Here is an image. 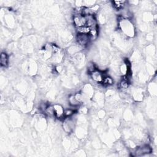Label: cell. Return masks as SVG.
<instances>
[{"label": "cell", "instance_id": "6da1fadb", "mask_svg": "<svg viewBox=\"0 0 157 157\" xmlns=\"http://www.w3.org/2000/svg\"><path fill=\"white\" fill-rule=\"evenodd\" d=\"M120 27L124 35L133 37L135 35V30L133 23L129 20H122L120 21Z\"/></svg>", "mask_w": 157, "mask_h": 157}, {"label": "cell", "instance_id": "7a4b0ae2", "mask_svg": "<svg viewBox=\"0 0 157 157\" xmlns=\"http://www.w3.org/2000/svg\"><path fill=\"white\" fill-rule=\"evenodd\" d=\"M76 41L77 44L81 48H85L91 42L89 34H77Z\"/></svg>", "mask_w": 157, "mask_h": 157}, {"label": "cell", "instance_id": "3957f363", "mask_svg": "<svg viewBox=\"0 0 157 157\" xmlns=\"http://www.w3.org/2000/svg\"><path fill=\"white\" fill-rule=\"evenodd\" d=\"M152 152V148L148 144H143V145H141L138 148H136L135 151V155L134 156H144L146 155H148L151 153Z\"/></svg>", "mask_w": 157, "mask_h": 157}, {"label": "cell", "instance_id": "277c9868", "mask_svg": "<svg viewBox=\"0 0 157 157\" xmlns=\"http://www.w3.org/2000/svg\"><path fill=\"white\" fill-rule=\"evenodd\" d=\"M63 128L64 131L67 133H72L75 128V121L71 117L66 118L63 123Z\"/></svg>", "mask_w": 157, "mask_h": 157}, {"label": "cell", "instance_id": "5b68a950", "mask_svg": "<svg viewBox=\"0 0 157 157\" xmlns=\"http://www.w3.org/2000/svg\"><path fill=\"white\" fill-rule=\"evenodd\" d=\"M73 23L76 28L86 26V18L83 15H75L73 18Z\"/></svg>", "mask_w": 157, "mask_h": 157}, {"label": "cell", "instance_id": "8992f818", "mask_svg": "<svg viewBox=\"0 0 157 157\" xmlns=\"http://www.w3.org/2000/svg\"><path fill=\"white\" fill-rule=\"evenodd\" d=\"M89 74L91 79L94 82H95L98 84V83L101 84L102 81H103V78L104 77V73L98 69H96L95 71H94L90 73Z\"/></svg>", "mask_w": 157, "mask_h": 157}, {"label": "cell", "instance_id": "52a82bcc", "mask_svg": "<svg viewBox=\"0 0 157 157\" xmlns=\"http://www.w3.org/2000/svg\"><path fill=\"white\" fill-rule=\"evenodd\" d=\"M86 18V26L91 29L98 28L97 20L95 15H87Z\"/></svg>", "mask_w": 157, "mask_h": 157}, {"label": "cell", "instance_id": "ba28073f", "mask_svg": "<svg viewBox=\"0 0 157 157\" xmlns=\"http://www.w3.org/2000/svg\"><path fill=\"white\" fill-rule=\"evenodd\" d=\"M54 111H55V117L58 119H62L64 118V111L65 108H63L60 104H55L53 105Z\"/></svg>", "mask_w": 157, "mask_h": 157}, {"label": "cell", "instance_id": "9c48e42d", "mask_svg": "<svg viewBox=\"0 0 157 157\" xmlns=\"http://www.w3.org/2000/svg\"><path fill=\"white\" fill-rule=\"evenodd\" d=\"M130 82L129 79L127 77V78H122V79L119 82L118 87L122 90H126L129 88Z\"/></svg>", "mask_w": 157, "mask_h": 157}, {"label": "cell", "instance_id": "30bf717a", "mask_svg": "<svg viewBox=\"0 0 157 157\" xmlns=\"http://www.w3.org/2000/svg\"><path fill=\"white\" fill-rule=\"evenodd\" d=\"M68 103L70 106L75 107H77L81 104L77 100L74 95H71L69 96Z\"/></svg>", "mask_w": 157, "mask_h": 157}, {"label": "cell", "instance_id": "8fae6325", "mask_svg": "<svg viewBox=\"0 0 157 157\" xmlns=\"http://www.w3.org/2000/svg\"><path fill=\"white\" fill-rule=\"evenodd\" d=\"M114 78H112L111 77H110L109 76H106L104 77L103 80L102 81L101 84L104 87H110L114 84Z\"/></svg>", "mask_w": 157, "mask_h": 157}, {"label": "cell", "instance_id": "7c38bea8", "mask_svg": "<svg viewBox=\"0 0 157 157\" xmlns=\"http://www.w3.org/2000/svg\"><path fill=\"white\" fill-rule=\"evenodd\" d=\"M0 64L2 67H7L8 65V56L5 52H2L0 55Z\"/></svg>", "mask_w": 157, "mask_h": 157}, {"label": "cell", "instance_id": "4fadbf2b", "mask_svg": "<svg viewBox=\"0 0 157 157\" xmlns=\"http://www.w3.org/2000/svg\"><path fill=\"white\" fill-rule=\"evenodd\" d=\"M73 108H77V107L69 106V107L67 108H65V111H64V117L65 118L71 117L74 115L76 109Z\"/></svg>", "mask_w": 157, "mask_h": 157}, {"label": "cell", "instance_id": "5bb4252c", "mask_svg": "<svg viewBox=\"0 0 157 157\" xmlns=\"http://www.w3.org/2000/svg\"><path fill=\"white\" fill-rule=\"evenodd\" d=\"M114 7L117 10H120L125 7L126 6L127 1H115L112 2Z\"/></svg>", "mask_w": 157, "mask_h": 157}, {"label": "cell", "instance_id": "9a60e30c", "mask_svg": "<svg viewBox=\"0 0 157 157\" xmlns=\"http://www.w3.org/2000/svg\"><path fill=\"white\" fill-rule=\"evenodd\" d=\"M89 36L90 38V41H95L97 39L98 35H99V30L98 28L95 29H91L89 33Z\"/></svg>", "mask_w": 157, "mask_h": 157}, {"label": "cell", "instance_id": "2e32d148", "mask_svg": "<svg viewBox=\"0 0 157 157\" xmlns=\"http://www.w3.org/2000/svg\"><path fill=\"white\" fill-rule=\"evenodd\" d=\"M44 114L49 117H54L55 116V111H54L53 106L49 104L48 107L46 108L45 111H44Z\"/></svg>", "mask_w": 157, "mask_h": 157}, {"label": "cell", "instance_id": "e0dca14e", "mask_svg": "<svg viewBox=\"0 0 157 157\" xmlns=\"http://www.w3.org/2000/svg\"><path fill=\"white\" fill-rule=\"evenodd\" d=\"M90 29L87 26H84L76 28V32L77 34H89Z\"/></svg>", "mask_w": 157, "mask_h": 157}, {"label": "cell", "instance_id": "ac0fdd59", "mask_svg": "<svg viewBox=\"0 0 157 157\" xmlns=\"http://www.w3.org/2000/svg\"><path fill=\"white\" fill-rule=\"evenodd\" d=\"M97 69L95 64H94L93 62H90L89 63V64L87 65V70H88V72L90 73H92L94 71H95Z\"/></svg>", "mask_w": 157, "mask_h": 157}, {"label": "cell", "instance_id": "d6986e66", "mask_svg": "<svg viewBox=\"0 0 157 157\" xmlns=\"http://www.w3.org/2000/svg\"><path fill=\"white\" fill-rule=\"evenodd\" d=\"M80 112L82 113V114H87L88 112V109H87V107H83L81 108Z\"/></svg>", "mask_w": 157, "mask_h": 157}]
</instances>
